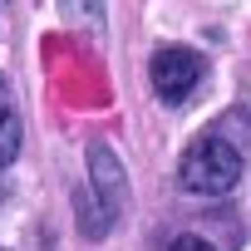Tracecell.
Here are the masks:
<instances>
[{
    "label": "cell",
    "instance_id": "1",
    "mask_svg": "<svg viewBox=\"0 0 251 251\" xmlns=\"http://www.w3.org/2000/svg\"><path fill=\"white\" fill-rule=\"evenodd\" d=\"M236 177H241V153L222 133L192 138V148L182 153V168H177V182L192 197H222V192L236 187Z\"/></svg>",
    "mask_w": 251,
    "mask_h": 251
},
{
    "label": "cell",
    "instance_id": "2",
    "mask_svg": "<svg viewBox=\"0 0 251 251\" xmlns=\"http://www.w3.org/2000/svg\"><path fill=\"white\" fill-rule=\"evenodd\" d=\"M202 74H207V64L197 50H158L153 54V89L163 103H187L197 94Z\"/></svg>",
    "mask_w": 251,
    "mask_h": 251
},
{
    "label": "cell",
    "instance_id": "3",
    "mask_svg": "<svg viewBox=\"0 0 251 251\" xmlns=\"http://www.w3.org/2000/svg\"><path fill=\"white\" fill-rule=\"evenodd\" d=\"M89 173H94V192H99V202H103V217H108V226H113L118 212H123V197H128V182H123V168H118L113 148L89 143Z\"/></svg>",
    "mask_w": 251,
    "mask_h": 251
},
{
    "label": "cell",
    "instance_id": "4",
    "mask_svg": "<svg viewBox=\"0 0 251 251\" xmlns=\"http://www.w3.org/2000/svg\"><path fill=\"white\" fill-rule=\"evenodd\" d=\"M15 153H20V118H15L10 99L0 94V168L15 163Z\"/></svg>",
    "mask_w": 251,
    "mask_h": 251
},
{
    "label": "cell",
    "instance_id": "5",
    "mask_svg": "<svg viewBox=\"0 0 251 251\" xmlns=\"http://www.w3.org/2000/svg\"><path fill=\"white\" fill-rule=\"evenodd\" d=\"M168 251H217V246H207L202 236H177V241H173Z\"/></svg>",
    "mask_w": 251,
    "mask_h": 251
}]
</instances>
